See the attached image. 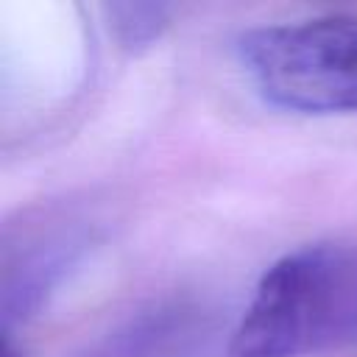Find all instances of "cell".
<instances>
[{"mask_svg":"<svg viewBox=\"0 0 357 357\" xmlns=\"http://www.w3.org/2000/svg\"><path fill=\"white\" fill-rule=\"evenodd\" d=\"M357 343V243H312L257 282L229 357H310Z\"/></svg>","mask_w":357,"mask_h":357,"instance_id":"6da1fadb","label":"cell"},{"mask_svg":"<svg viewBox=\"0 0 357 357\" xmlns=\"http://www.w3.org/2000/svg\"><path fill=\"white\" fill-rule=\"evenodd\" d=\"M237 56L257 92L296 114L357 112V17L324 14L251 28Z\"/></svg>","mask_w":357,"mask_h":357,"instance_id":"7a4b0ae2","label":"cell"},{"mask_svg":"<svg viewBox=\"0 0 357 357\" xmlns=\"http://www.w3.org/2000/svg\"><path fill=\"white\" fill-rule=\"evenodd\" d=\"M98 240L100 220L81 201L31 206L6 223L0 248L3 340H14L17 329L42 312Z\"/></svg>","mask_w":357,"mask_h":357,"instance_id":"3957f363","label":"cell"},{"mask_svg":"<svg viewBox=\"0 0 357 357\" xmlns=\"http://www.w3.org/2000/svg\"><path fill=\"white\" fill-rule=\"evenodd\" d=\"M204 324L195 310L156 307L109 332L84 357H198Z\"/></svg>","mask_w":357,"mask_h":357,"instance_id":"277c9868","label":"cell"},{"mask_svg":"<svg viewBox=\"0 0 357 357\" xmlns=\"http://www.w3.org/2000/svg\"><path fill=\"white\" fill-rule=\"evenodd\" d=\"M103 11L117 45L126 50H139L165 33L176 8L165 3H112Z\"/></svg>","mask_w":357,"mask_h":357,"instance_id":"5b68a950","label":"cell"}]
</instances>
